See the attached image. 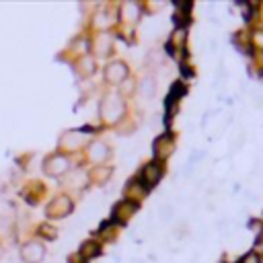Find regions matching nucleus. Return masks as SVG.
<instances>
[{
  "label": "nucleus",
  "instance_id": "1",
  "mask_svg": "<svg viewBox=\"0 0 263 263\" xmlns=\"http://www.w3.org/2000/svg\"><path fill=\"white\" fill-rule=\"evenodd\" d=\"M99 113L105 121L109 123H115L117 119L123 117L125 113V103L121 101L119 95H107L101 103H99Z\"/></svg>",
  "mask_w": 263,
  "mask_h": 263
},
{
  "label": "nucleus",
  "instance_id": "2",
  "mask_svg": "<svg viewBox=\"0 0 263 263\" xmlns=\"http://www.w3.org/2000/svg\"><path fill=\"white\" fill-rule=\"evenodd\" d=\"M43 171H46V175H50V177H62V175L70 171V161L64 155H52L43 161Z\"/></svg>",
  "mask_w": 263,
  "mask_h": 263
},
{
  "label": "nucleus",
  "instance_id": "3",
  "mask_svg": "<svg viewBox=\"0 0 263 263\" xmlns=\"http://www.w3.org/2000/svg\"><path fill=\"white\" fill-rule=\"evenodd\" d=\"M21 259H23V263H41L46 259V247L39 240H29L21 247Z\"/></svg>",
  "mask_w": 263,
  "mask_h": 263
},
{
  "label": "nucleus",
  "instance_id": "4",
  "mask_svg": "<svg viewBox=\"0 0 263 263\" xmlns=\"http://www.w3.org/2000/svg\"><path fill=\"white\" fill-rule=\"evenodd\" d=\"M72 200L68 195H58L54 202H50L48 204V208H46V214L50 216V218H66L70 212H72Z\"/></svg>",
  "mask_w": 263,
  "mask_h": 263
},
{
  "label": "nucleus",
  "instance_id": "5",
  "mask_svg": "<svg viewBox=\"0 0 263 263\" xmlns=\"http://www.w3.org/2000/svg\"><path fill=\"white\" fill-rule=\"evenodd\" d=\"M127 66L123 64V62H119V60H115V62H109L107 66H105V80L109 82V84H121V82H125V78H127Z\"/></svg>",
  "mask_w": 263,
  "mask_h": 263
},
{
  "label": "nucleus",
  "instance_id": "6",
  "mask_svg": "<svg viewBox=\"0 0 263 263\" xmlns=\"http://www.w3.org/2000/svg\"><path fill=\"white\" fill-rule=\"evenodd\" d=\"M163 177V167L155 161V163H148L144 165L142 169V185L148 189V187H155Z\"/></svg>",
  "mask_w": 263,
  "mask_h": 263
},
{
  "label": "nucleus",
  "instance_id": "7",
  "mask_svg": "<svg viewBox=\"0 0 263 263\" xmlns=\"http://www.w3.org/2000/svg\"><path fill=\"white\" fill-rule=\"evenodd\" d=\"M109 155H111V152H109V146L105 142H91L89 150H86V157H89V161L95 163L97 167H99V163L107 161Z\"/></svg>",
  "mask_w": 263,
  "mask_h": 263
},
{
  "label": "nucleus",
  "instance_id": "8",
  "mask_svg": "<svg viewBox=\"0 0 263 263\" xmlns=\"http://www.w3.org/2000/svg\"><path fill=\"white\" fill-rule=\"evenodd\" d=\"M138 210V204L132 202V200H121L119 204H115L113 208V220H119V222H127L132 214H136Z\"/></svg>",
  "mask_w": 263,
  "mask_h": 263
},
{
  "label": "nucleus",
  "instance_id": "9",
  "mask_svg": "<svg viewBox=\"0 0 263 263\" xmlns=\"http://www.w3.org/2000/svg\"><path fill=\"white\" fill-rule=\"evenodd\" d=\"M111 175H113V167H95L91 173H89V179L95 183V185H105L109 179H111Z\"/></svg>",
  "mask_w": 263,
  "mask_h": 263
},
{
  "label": "nucleus",
  "instance_id": "10",
  "mask_svg": "<svg viewBox=\"0 0 263 263\" xmlns=\"http://www.w3.org/2000/svg\"><path fill=\"white\" fill-rule=\"evenodd\" d=\"M95 54H99V56H109L111 54V50H113V39H111V35H107V33H101V35H97V39H95Z\"/></svg>",
  "mask_w": 263,
  "mask_h": 263
},
{
  "label": "nucleus",
  "instance_id": "11",
  "mask_svg": "<svg viewBox=\"0 0 263 263\" xmlns=\"http://www.w3.org/2000/svg\"><path fill=\"white\" fill-rule=\"evenodd\" d=\"M119 17L127 23H138L140 21V7L136 3H123L121 5V11H119Z\"/></svg>",
  "mask_w": 263,
  "mask_h": 263
},
{
  "label": "nucleus",
  "instance_id": "12",
  "mask_svg": "<svg viewBox=\"0 0 263 263\" xmlns=\"http://www.w3.org/2000/svg\"><path fill=\"white\" fill-rule=\"evenodd\" d=\"M171 152H173V140H171V136H161L155 142V157L157 159H167Z\"/></svg>",
  "mask_w": 263,
  "mask_h": 263
},
{
  "label": "nucleus",
  "instance_id": "13",
  "mask_svg": "<svg viewBox=\"0 0 263 263\" xmlns=\"http://www.w3.org/2000/svg\"><path fill=\"white\" fill-rule=\"evenodd\" d=\"M99 253H101V247H99L97 240H86V243H82V247H80V257L82 259H93Z\"/></svg>",
  "mask_w": 263,
  "mask_h": 263
},
{
  "label": "nucleus",
  "instance_id": "14",
  "mask_svg": "<svg viewBox=\"0 0 263 263\" xmlns=\"http://www.w3.org/2000/svg\"><path fill=\"white\" fill-rule=\"evenodd\" d=\"M155 93H157V82H155V78L152 76H146L144 80H142V84H140V95H142V99H152L155 97Z\"/></svg>",
  "mask_w": 263,
  "mask_h": 263
},
{
  "label": "nucleus",
  "instance_id": "15",
  "mask_svg": "<svg viewBox=\"0 0 263 263\" xmlns=\"http://www.w3.org/2000/svg\"><path fill=\"white\" fill-rule=\"evenodd\" d=\"M82 144V136L76 134V132H68L64 138H62V146H66V150H78Z\"/></svg>",
  "mask_w": 263,
  "mask_h": 263
},
{
  "label": "nucleus",
  "instance_id": "16",
  "mask_svg": "<svg viewBox=\"0 0 263 263\" xmlns=\"http://www.w3.org/2000/svg\"><path fill=\"white\" fill-rule=\"evenodd\" d=\"M78 72L82 76H91L95 72V60L91 56H82V60L78 62Z\"/></svg>",
  "mask_w": 263,
  "mask_h": 263
},
{
  "label": "nucleus",
  "instance_id": "17",
  "mask_svg": "<svg viewBox=\"0 0 263 263\" xmlns=\"http://www.w3.org/2000/svg\"><path fill=\"white\" fill-rule=\"evenodd\" d=\"M129 183L132 185H127V193L132 195V202H140L144 197V193H146V187L142 183H138V181H129Z\"/></svg>",
  "mask_w": 263,
  "mask_h": 263
},
{
  "label": "nucleus",
  "instance_id": "18",
  "mask_svg": "<svg viewBox=\"0 0 263 263\" xmlns=\"http://www.w3.org/2000/svg\"><path fill=\"white\" fill-rule=\"evenodd\" d=\"M95 25H97L99 29H107V27H111V25H113V21L109 19L107 13H99V15H97V21H95Z\"/></svg>",
  "mask_w": 263,
  "mask_h": 263
},
{
  "label": "nucleus",
  "instance_id": "19",
  "mask_svg": "<svg viewBox=\"0 0 263 263\" xmlns=\"http://www.w3.org/2000/svg\"><path fill=\"white\" fill-rule=\"evenodd\" d=\"M39 234H41L43 238H56V228L43 224V226H39Z\"/></svg>",
  "mask_w": 263,
  "mask_h": 263
},
{
  "label": "nucleus",
  "instance_id": "20",
  "mask_svg": "<svg viewBox=\"0 0 263 263\" xmlns=\"http://www.w3.org/2000/svg\"><path fill=\"white\" fill-rule=\"evenodd\" d=\"M243 263H259V257H257L255 253H247V255L243 257Z\"/></svg>",
  "mask_w": 263,
  "mask_h": 263
},
{
  "label": "nucleus",
  "instance_id": "21",
  "mask_svg": "<svg viewBox=\"0 0 263 263\" xmlns=\"http://www.w3.org/2000/svg\"><path fill=\"white\" fill-rule=\"evenodd\" d=\"M255 41L259 43V46H263V31H261V33H257V37H255Z\"/></svg>",
  "mask_w": 263,
  "mask_h": 263
},
{
  "label": "nucleus",
  "instance_id": "22",
  "mask_svg": "<svg viewBox=\"0 0 263 263\" xmlns=\"http://www.w3.org/2000/svg\"><path fill=\"white\" fill-rule=\"evenodd\" d=\"M0 257H3V249H0Z\"/></svg>",
  "mask_w": 263,
  "mask_h": 263
}]
</instances>
